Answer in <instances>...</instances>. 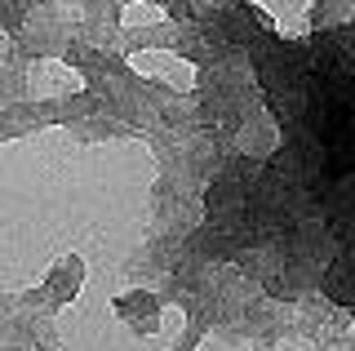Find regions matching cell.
Returning <instances> with one entry per match:
<instances>
[{"label": "cell", "mask_w": 355, "mask_h": 351, "mask_svg": "<svg viewBox=\"0 0 355 351\" xmlns=\"http://www.w3.org/2000/svg\"><path fill=\"white\" fill-rule=\"evenodd\" d=\"M218 27H222V36H227V40H236V45H262V40L271 36L262 18L253 14V9H244V5H236V9H231V14L218 23Z\"/></svg>", "instance_id": "obj_1"}, {"label": "cell", "mask_w": 355, "mask_h": 351, "mask_svg": "<svg viewBox=\"0 0 355 351\" xmlns=\"http://www.w3.org/2000/svg\"><path fill=\"white\" fill-rule=\"evenodd\" d=\"M324 293H329L338 307L355 311V254H342V258L324 271Z\"/></svg>", "instance_id": "obj_2"}]
</instances>
